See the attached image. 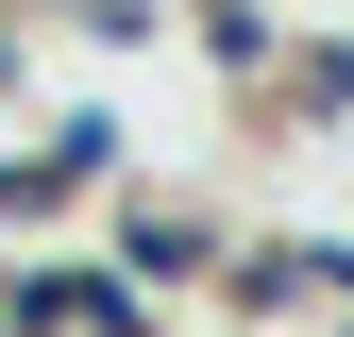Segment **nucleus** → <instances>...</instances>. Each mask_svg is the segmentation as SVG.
Masks as SVG:
<instances>
[]
</instances>
